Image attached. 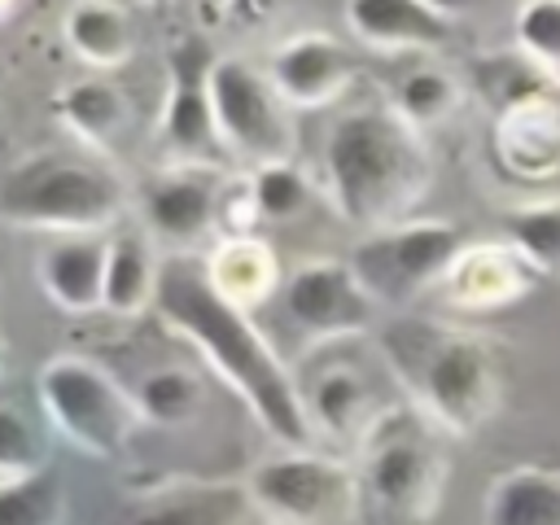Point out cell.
Instances as JSON below:
<instances>
[{
	"instance_id": "6da1fadb",
	"label": "cell",
	"mask_w": 560,
	"mask_h": 525,
	"mask_svg": "<svg viewBox=\"0 0 560 525\" xmlns=\"http://www.w3.org/2000/svg\"><path fill=\"white\" fill-rule=\"evenodd\" d=\"M162 324L192 341L201 359L219 372V381L254 411V420L284 446H306L315 424L306 411V394L298 389L293 372L284 368L280 350L262 337L249 311L232 306L206 280L201 258L175 254L162 262L158 306Z\"/></svg>"
},
{
	"instance_id": "7a4b0ae2",
	"label": "cell",
	"mask_w": 560,
	"mask_h": 525,
	"mask_svg": "<svg viewBox=\"0 0 560 525\" xmlns=\"http://www.w3.org/2000/svg\"><path fill=\"white\" fill-rule=\"evenodd\" d=\"M319 171L332 210L363 232H381L402 223L429 192L433 153L424 131L394 105H354L332 118Z\"/></svg>"
},
{
	"instance_id": "3957f363",
	"label": "cell",
	"mask_w": 560,
	"mask_h": 525,
	"mask_svg": "<svg viewBox=\"0 0 560 525\" xmlns=\"http://www.w3.org/2000/svg\"><path fill=\"white\" fill-rule=\"evenodd\" d=\"M381 354L411 407L446 433H477L499 411L503 354L477 328L402 311L381 324Z\"/></svg>"
},
{
	"instance_id": "277c9868",
	"label": "cell",
	"mask_w": 560,
	"mask_h": 525,
	"mask_svg": "<svg viewBox=\"0 0 560 525\" xmlns=\"http://www.w3.org/2000/svg\"><path fill=\"white\" fill-rule=\"evenodd\" d=\"M127 210V184L114 166L79 153L39 149L9 162L0 179V219L18 232H105Z\"/></svg>"
},
{
	"instance_id": "5b68a950",
	"label": "cell",
	"mask_w": 560,
	"mask_h": 525,
	"mask_svg": "<svg viewBox=\"0 0 560 525\" xmlns=\"http://www.w3.org/2000/svg\"><path fill=\"white\" fill-rule=\"evenodd\" d=\"M359 486L368 503L389 521L424 525L438 512L446 486V459L416 407H394L376 416L372 433L363 438Z\"/></svg>"
},
{
	"instance_id": "8992f818",
	"label": "cell",
	"mask_w": 560,
	"mask_h": 525,
	"mask_svg": "<svg viewBox=\"0 0 560 525\" xmlns=\"http://www.w3.org/2000/svg\"><path fill=\"white\" fill-rule=\"evenodd\" d=\"M39 407L48 424L92 459H118L144 424L140 402L83 354H57L39 368Z\"/></svg>"
},
{
	"instance_id": "52a82bcc",
	"label": "cell",
	"mask_w": 560,
	"mask_h": 525,
	"mask_svg": "<svg viewBox=\"0 0 560 525\" xmlns=\"http://www.w3.org/2000/svg\"><path fill=\"white\" fill-rule=\"evenodd\" d=\"M210 105L228 158H236L249 171L293 162L298 149V127L289 114L293 105L276 92L267 70L241 57H219L210 70Z\"/></svg>"
},
{
	"instance_id": "ba28073f",
	"label": "cell",
	"mask_w": 560,
	"mask_h": 525,
	"mask_svg": "<svg viewBox=\"0 0 560 525\" xmlns=\"http://www.w3.org/2000/svg\"><path fill=\"white\" fill-rule=\"evenodd\" d=\"M464 249V232L446 219H402L394 228L368 232L354 254L350 267L363 280V289L376 302L402 306L424 289H438L446 280V271L455 267Z\"/></svg>"
},
{
	"instance_id": "9c48e42d",
	"label": "cell",
	"mask_w": 560,
	"mask_h": 525,
	"mask_svg": "<svg viewBox=\"0 0 560 525\" xmlns=\"http://www.w3.org/2000/svg\"><path fill=\"white\" fill-rule=\"evenodd\" d=\"M245 486L262 512L289 521V525L341 521V516H350L354 494H359V477L346 464L315 455L306 446L267 455L262 464H254Z\"/></svg>"
},
{
	"instance_id": "30bf717a",
	"label": "cell",
	"mask_w": 560,
	"mask_h": 525,
	"mask_svg": "<svg viewBox=\"0 0 560 525\" xmlns=\"http://www.w3.org/2000/svg\"><path fill=\"white\" fill-rule=\"evenodd\" d=\"M280 306L289 324L311 341L363 337L376 324V298L363 289L350 262L341 258H306L280 284Z\"/></svg>"
},
{
	"instance_id": "8fae6325",
	"label": "cell",
	"mask_w": 560,
	"mask_h": 525,
	"mask_svg": "<svg viewBox=\"0 0 560 525\" xmlns=\"http://www.w3.org/2000/svg\"><path fill=\"white\" fill-rule=\"evenodd\" d=\"M171 83H166V105H162V144L171 153V162H188V166H206V158L219 144V127H214V105H210V70H214V52L201 39H179L171 44Z\"/></svg>"
},
{
	"instance_id": "7c38bea8",
	"label": "cell",
	"mask_w": 560,
	"mask_h": 525,
	"mask_svg": "<svg viewBox=\"0 0 560 525\" xmlns=\"http://www.w3.org/2000/svg\"><path fill=\"white\" fill-rule=\"evenodd\" d=\"M219 188H223V179H214L206 166H188V162H171L158 175H149L144 192H140L149 236L162 245H175L179 254L192 249L197 241L214 236L219 232Z\"/></svg>"
},
{
	"instance_id": "4fadbf2b",
	"label": "cell",
	"mask_w": 560,
	"mask_h": 525,
	"mask_svg": "<svg viewBox=\"0 0 560 525\" xmlns=\"http://www.w3.org/2000/svg\"><path fill=\"white\" fill-rule=\"evenodd\" d=\"M267 74L293 109H319L350 92V83L359 79V61L337 35L298 31L271 48Z\"/></svg>"
},
{
	"instance_id": "5bb4252c",
	"label": "cell",
	"mask_w": 560,
	"mask_h": 525,
	"mask_svg": "<svg viewBox=\"0 0 560 525\" xmlns=\"http://www.w3.org/2000/svg\"><path fill=\"white\" fill-rule=\"evenodd\" d=\"M538 280L542 271L512 241H490V245H464L438 289L459 311H508L525 293H534Z\"/></svg>"
},
{
	"instance_id": "9a60e30c",
	"label": "cell",
	"mask_w": 560,
	"mask_h": 525,
	"mask_svg": "<svg viewBox=\"0 0 560 525\" xmlns=\"http://www.w3.org/2000/svg\"><path fill=\"white\" fill-rule=\"evenodd\" d=\"M494 166L516 188H551L560 179V101L494 114Z\"/></svg>"
},
{
	"instance_id": "2e32d148",
	"label": "cell",
	"mask_w": 560,
	"mask_h": 525,
	"mask_svg": "<svg viewBox=\"0 0 560 525\" xmlns=\"http://www.w3.org/2000/svg\"><path fill=\"white\" fill-rule=\"evenodd\" d=\"M105 262H109V236L74 232V236H52L39 249L35 276L57 311L92 315L105 311Z\"/></svg>"
},
{
	"instance_id": "e0dca14e",
	"label": "cell",
	"mask_w": 560,
	"mask_h": 525,
	"mask_svg": "<svg viewBox=\"0 0 560 525\" xmlns=\"http://www.w3.org/2000/svg\"><path fill=\"white\" fill-rule=\"evenodd\" d=\"M346 26L376 52H442L455 22L429 0H346Z\"/></svg>"
},
{
	"instance_id": "ac0fdd59",
	"label": "cell",
	"mask_w": 560,
	"mask_h": 525,
	"mask_svg": "<svg viewBox=\"0 0 560 525\" xmlns=\"http://www.w3.org/2000/svg\"><path fill=\"white\" fill-rule=\"evenodd\" d=\"M206 280L219 298H228L241 311H258L280 293V258L271 241L245 232V236H214L210 254L201 258Z\"/></svg>"
},
{
	"instance_id": "d6986e66",
	"label": "cell",
	"mask_w": 560,
	"mask_h": 525,
	"mask_svg": "<svg viewBox=\"0 0 560 525\" xmlns=\"http://www.w3.org/2000/svg\"><path fill=\"white\" fill-rule=\"evenodd\" d=\"M52 114L74 140H83L92 149L118 144L131 127V101L105 74H83V79L61 83L52 96Z\"/></svg>"
},
{
	"instance_id": "ffe728a7",
	"label": "cell",
	"mask_w": 560,
	"mask_h": 525,
	"mask_svg": "<svg viewBox=\"0 0 560 525\" xmlns=\"http://www.w3.org/2000/svg\"><path fill=\"white\" fill-rule=\"evenodd\" d=\"M66 48L96 74L122 70L136 52V26L118 0H74L61 18Z\"/></svg>"
},
{
	"instance_id": "44dd1931",
	"label": "cell",
	"mask_w": 560,
	"mask_h": 525,
	"mask_svg": "<svg viewBox=\"0 0 560 525\" xmlns=\"http://www.w3.org/2000/svg\"><path fill=\"white\" fill-rule=\"evenodd\" d=\"M249 486L236 481H192V486H171L153 494L131 525H241L249 508Z\"/></svg>"
},
{
	"instance_id": "7402d4cb",
	"label": "cell",
	"mask_w": 560,
	"mask_h": 525,
	"mask_svg": "<svg viewBox=\"0 0 560 525\" xmlns=\"http://www.w3.org/2000/svg\"><path fill=\"white\" fill-rule=\"evenodd\" d=\"M306 411H311V424L328 438H341V442H363L376 424V402H372V385L359 368H324L306 394Z\"/></svg>"
},
{
	"instance_id": "603a6c76",
	"label": "cell",
	"mask_w": 560,
	"mask_h": 525,
	"mask_svg": "<svg viewBox=\"0 0 560 525\" xmlns=\"http://www.w3.org/2000/svg\"><path fill=\"white\" fill-rule=\"evenodd\" d=\"M162 262L153 254V236L118 232L109 236V262H105V311L109 315H140L158 306Z\"/></svg>"
},
{
	"instance_id": "cb8c5ba5",
	"label": "cell",
	"mask_w": 560,
	"mask_h": 525,
	"mask_svg": "<svg viewBox=\"0 0 560 525\" xmlns=\"http://www.w3.org/2000/svg\"><path fill=\"white\" fill-rule=\"evenodd\" d=\"M486 525H560V472L512 468L486 494Z\"/></svg>"
},
{
	"instance_id": "d4e9b609",
	"label": "cell",
	"mask_w": 560,
	"mask_h": 525,
	"mask_svg": "<svg viewBox=\"0 0 560 525\" xmlns=\"http://www.w3.org/2000/svg\"><path fill=\"white\" fill-rule=\"evenodd\" d=\"M464 83L455 79V70H446V66H433V61H424V66H411L398 83H394V109L411 122V127H420V131H433V127H442V122H451L459 109H464Z\"/></svg>"
},
{
	"instance_id": "484cf974",
	"label": "cell",
	"mask_w": 560,
	"mask_h": 525,
	"mask_svg": "<svg viewBox=\"0 0 560 525\" xmlns=\"http://www.w3.org/2000/svg\"><path fill=\"white\" fill-rule=\"evenodd\" d=\"M477 92L486 96V105L494 114H508V109H521L534 101H560V83L542 66H534L521 48L486 57L477 66Z\"/></svg>"
},
{
	"instance_id": "4316f807",
	"label": "cell",
	"mask_w": 560,
	"mask_h": 525,
	"mask_svg": "<svg viewBox=\"0 0 560 525\" xmlns=\"http://www.w3.org/2000/svg\"><path fill=\"white\" fill-rule=\"evenodd\" d=\"M201 398H206V389L188 368H153L136 389L144 424H162V429L192 424L201 416Z\"/></svg>"
},
{
	"instance_id": "83f0119b",
	"label": "cell",
	"mask_w": 560,
	"mask_h": 525,
	"mask_svg": "<svg viewBox=\"0 0 560 525\" xmlns=\"http://www.w3.org/2000/svg\"><path fill=\"white\" fill-rule=\"evenodd\" d=\"M503 241H512L542 276H560V197L512 206L503 214Z\"/></svg>"
},
{
	"instance_id": "f1b7e54d",
	"label": "cell",
	"mask_w": 560,
	"mask_h": 525,
	"mask_svg": "<svg viewBox=\"0 0 560 525\" xmlns=\"http://www.w3.org/2000/svg\"><path fill=\"white\" fill-rule=\"evenodd\" d=\"M61 516H66V486L48 464L0 481V525H61Z\"/></svg>"
},
{
	"instance_id": "f546056e",
	"label": "cell",
	"mask_w": 560,
	"mask_h": 525,
	"mask_svg": "<svg viewBox=\"0 0 560 525\" xmlns=\"http://www.w3.org/2000/svg\"><path fill=\"white\" fill-rule=\"evenodd\" d=\"M249 184H254V201H258V219L262 223H293L315 201L311 175L302 166H293V162L258 166V171H249Z\"/></svg>"
},
{
	"instance_id": "4dcf8cb0",
	"label": "cell",
	"mask_w": 560,
	"mask_h": 525,
	"mask_svg": "<svg viewBox=\"0 0 560 525\" xmlns=\"http://www.w3.org/2000/svg\"><path fill=\"white\" fill-rule=\"evenodd\" d=\"M512 44L560 83V0H521L512 13Z\"/></svg>"
},
{
	"instance_id": "1f68e13d",
	"label": "cell",
	"mask_w": 560,
	"mask_h": 525,
	"mask_svg": "<svg viewBox=\"0 0 560 525\" xmlns=\"http://www.w3.org/2000/svg\"><path fill=\"white\" fill-rule=\"evenodd\" d=\"M35 468H44V429L22 402L9 398L0 407V481L35 472Z\"/></svg>"
},
{
	"instance_id": "d6a6232c",
	"label": "cell",
	"mask_w": 560,
	"mask_h": 525,
	"mask_svg": "<svg viewBox=\"0 0 560 525\" xmlns=\"http://www.w3.org/2000/svg\"><path fill=\"white\" fill-rule=\"evenodd\" d=\"M429 4H433L438 13H446V18L455 22V18H468V13H477V9L486 4V0H429Z\"/></svg>"
},
{
	"instance_id": "836d02e7",
	"label": "cell",
	"mask_w": 560,
	"mask_h": 525,
	"mask_svg": "<svg viewBox=\"0 0 560 525\" xmlns=\"http://www.w3.org/2000/svg\"><path fill=\"white\" fill-rule=\"evenodd\" d=\"M13 9H18V0H0V13L4 18H13Z\"/></svg>"
},
{
	"instance_id": "e575fe53",
	"label": "cell",
	"mask_w": 560,
	"mask_h": 525,
	"mask_svg": "<svg viewBox=\"0 0 560 525\" xmlns=\"http://www.w3.org/2000/svg\"><path fill=\"white\" fill-rule=\"evenodd\" d=\"M140 4H149V9H166L171 0H140Z\"/></svg>"
}]
</instances>
